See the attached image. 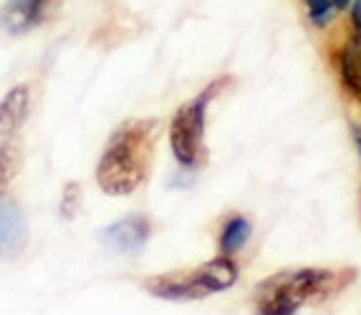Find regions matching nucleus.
<instances>
[{"label":"nucleus","mask_w":361,"mask_h":315,"mask_svg":"<svg viewBox=\"0 0 361 315\" xmlns=\"http://www.w3.org/2000/svg\"><path fill=\"white\" fill-rule=\"evenodd\" d=\"M157 139V122L154 119H132L121 124L97 167V182L106 194L124 197L137 192L145 184L152 167Z\"/></svg>","instance_id":"nucleus-1"},{"label":"nucleus","mask_w":361,"mask_h":315,"mask_svg":"<svg viewBox=\"0 0 361 315\" xmlns=\"http://www.w3.org/2000/svg\"><path fill=\"white\" fill-rule=\"evenodd\" d=\"M338 288V278L324 267H298L281 270L255 288L258 315H293L303 303L324 297Z\"/></svg>","instance_id":"nucleus-2"},{"label":"nucleus","mask_w":361,"mask_h":315,"mask_svg":"<svg viewBox=\"0 0 361 315\" xmlns=\"http://www.w3.org/2000/svg\"><path fill=\"white\" fill-rule=\"evenodd\" d=\"M238 278V267L228 255L215 257L205 265L195 267L192 273H172L147 280V290L164 300H200L228 290Z\"/></svg>","instance_id":"nucleus-3"},{"label":"nucleus","mask_w":361,"mask_h":315,"mask_svg":"<svg viewBox=\"0 0 361 315\" xmlns=\"http://www.w3.org/2000/svg\"><path fill=\"white\" fill-rule=\"evenodd\" d=\"M215 94V86H210V91L197 96L195 101L185 103L172 119L169 127V144L175 152L177 162L182 167H195L202 154V131H205V109L210 96Z\"/></svg>","instance_id":"nucleus-4"},{"label":"nucleus","mask_w":361,"mask_h":315,"mask_svg":"<svg viewBox=\"0 0 361 315\" xmlns=\"http://www.w3.org/2000/svg\"><path fill=\"white\" fill-rule=\"evenodd\" d=\"M28 245V222L13 202L0 200V262L16 260Z\"/></svg>","instance_id":"nucleus-5"},{"label":"nucleus","mask_w":361,"mask_h":315,"mask_svg":"<svg viewBox=\"0 0 361 315\" xmlns=\"http://www.w3.org/2000/svg\"><path fill=\"white\" fill-rule=\"evenodd\" d=\"M46 3L49 0H8L6 8L0 11V25L11 36H23L43 20Z\"/></svg>","instance_id":"nucleus-6"},{"label":"nucleus","mask_w":361,"mask_h":315,"mask_svg":"<svg viewBox=\"0 0 361 315\" xmlns=\"http://www.w3.org/2000/svg\"><path fill=\"white\" fill-rule=\"evenodd\" d=\"M147 237H149V219L127 217L109 224L102 232V243L114 250H121V252H134L147 243Z\"/></svg>","instance_id":"nucleus-7"},{"label":"nucleus","mask_w":361,"mask_h":315,"mask_svg":"<svg viewBox=\"0 0 361 315\" xmlns=\"http://www.w3.org/2000/svg\"><path fill=\"white\" fill-rule=\"evenodd\" d=\"M30 114V89L16 86L0 101V136H11L25 124Z\"/></svg>","instance_id":"nucleus-8"},{"label":"nucleus","mask_w":361,"mask_h":315,"mask_svg":"<svg viewBox=\"0 0 361 315\" xmlns=\"http://www.w3.org/2000/svg\"><path fill=\"white\" fill-rule=\"evenodd\" d=\"M338 71H341L343 86L349 89V94L361 103V49L359 46H349L338 56Z\"/></svg>","instance_id":"nucleus-9"},{"label":"nucleus","mask_w":361,"mask_h":315,"mask_svg":"<svg viewBox=\"0 0 361 315\" xmlns=\"http://www.w3.org/2000/svg\"><path fill=\"white\" fill-rule=\"evenodd\" d=\"M250 237V224L243 217H233L228 224L223 227V237H220V250L223 255H233L247 243Z\"/></svg>","instance_id":"nucleus-10"},{"label":"nucleus","mask_w":361,"mask_h":315,"mask_svg":"<svg viewBox=\"0 0 361 315\" xmlns=\"http://www.w3.org/2000/svg\"><path fill=\"white\" fill-rule=\"evenodd\" d=\"M18 169H20V149L16 144H11V141L0 144V197L11 187Z\"/></svg>","instance_id":"nucleus-11"},{"label":"nucleus","mask_w":361,"mask_h":315,"mask_svg":"<svg viewBox=\"0 0 361 315\" xmlns=\"http://www.w3.org/2000/svg\"><path fill=\"white\" fill-rule=\"evenodd\" d=\"M334 8H336V3H334V0H308V13H311V18H313V23H316V25L329 23Z\"/></svg>","instance_id":"nucleus-12"},{"label":"nucleus","mask_w":361,"mask_h":315,"mask_svg":"<svg viewBox=\"0 0 361 315\" xmlns=\"http://www.w3.org/2000/svg\"><path fill=\"white\" fill-rule=\"evenodd\" d=\"M76 194H78L76 184H68L66 192H63V210H66V217H71V214L76 212Z\"/></svg>","instance_id":"nucleus-13"},{"label":"nucleus","mask_w":361,"mask_h":315,"mask_svg":"<svg viewBox=\"0 0 361 315\" xmlns=\"http://www.w3.org/2000/svg\"><path fill=\"white\" fill-rule=\"evenodd\" d=\"M354 25H356V33H359V38H361V0L354 3Z\"/></svg>","instance_id":"nucleus-14"},{"label":"nucleus","mask_w":361,"mask_h":315,"mask_svg":"<svg viewBox=\"0 0 361 315\" xmlns=\"http://www.w3.org/2000/svg\"><path fill=\"white\" fill-rule=\"evenodd\" d=\"M334 3H336L338 8H343V6H346V3H349V0H334Z\"/></svg>","instance_id":"nucleus-15"}]
</instances>
